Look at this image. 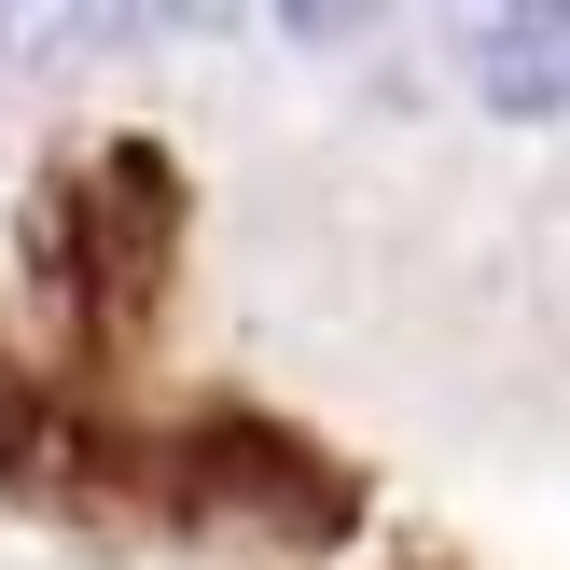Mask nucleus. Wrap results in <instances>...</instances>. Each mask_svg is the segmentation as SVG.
I'll list each match as a JSON object with an SVG mask.
<instances>
[{"mask_svg": "<svg viewBox=\"0 0 570 570\" xmlns=\"http://www.w3.org/2000/svg\"><path fill=\"white\" fill-rule=\"evenodd\" d=\"M432 14H445V42H460V28H473V14H488V0H432Z\"/></svg>", "mask_w": 570, "mask_h": 570, "instance_id": "4", "label": "nucleus"}, {"mask_svg": "<svg viewBox=\"0 0 570 570\" xmlns=\"http://www.w3.org/2000/svg\"><path fill=\"white\" fill-rule=\"evenodd\" d=\"M265 14H278V28H293V42H306V56H334V42H362V28H376V14H390V0H265Z\"/></svg>", "mask_w": 570, "mask_h": 570, "instance_id": "2", "label": "nucleus"}, {"mask_svg": "<svg viewBox=\"0 0 570 570\" xmlns=\"http://www.w3.org/2000/svg\"><path fill=\"white\" fill-rule=\"evenodd\" d=\"M460 70L501 126H570V0H488L460 28Z\"/></svg>", "mask_w": 570, "mask_h": 570, "instance_id": "1", "label": "nucleus"}, {"mask_svg": "<svg viewBox=\"0 0 570 570\" xmlns=\"http://www.w3.org/2000/svg\"><path fill=\"white\" fill-rule=\"evenodd\" d=\"M42 28H70V0H0V42H42Z\"/></svg>", "mask_w": 570, "mask_h": 570, "instance_id": "3", "label": "nucleus"}]
</instances>
